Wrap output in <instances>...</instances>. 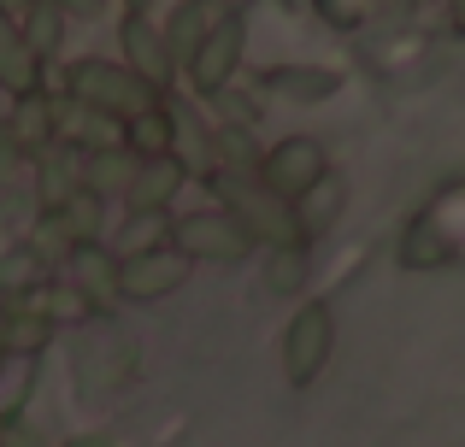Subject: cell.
<instances>
[{
  "label": "cell",
  "mask_w": 465,
  "mask_h": 447,
  "mask_svg": "<svg viewBox=\"0 0 465 447\" xmlns=\"http://www.w3.org/2000/svg\"><path fill=\"white\" fill-rule=\"evenodd\" d=\"M206 24H213V6H206V0H177V6H171V18L159 24V35H165L171 59H177V77H183V65L194 59V47H201Z\"/></svg>",
  "instance_id": "17"
},
{
  "label": "cell",
  "mask_w": 465,
  "mask_h": 447,
  "mask_svg": "<svg viewBox=\"0 0 465 447\" xmlns=\"http://www.w3.org/2000/svg\"><path fill=\"white\" fill-rule=\"evenodd\" d=\"M189 271H194V259L183 248H171V241L118 253V300H130V306H153V300L177 295V288L189 283Z\"/></svg>",
  "instance_id": "7"
},
{
  "label": "cell",
  "mask_w": 465,
  "mask_h": 447,
  "mask_svg": "<svg viewBox=\"0 0 465 447\" xmlns=\"http://www.w3.org/2000/svg\"><path fill=\"white\" fill-rule=\"evenodd\" d=\"M6 447H54L42 430H30L24 418H6Z\"/></svg>",
  "instance_id": "26"
},
{
  "label": "cell",
  "mask_w": 465,
  "mask_h": 447,
  "mask_svg": "<svg viewBox=\"0 0 465 447\" xmlns=\"http://www.w3.org/2000/svg\"><path fill=\"white\" fill-rule=\"evenodd\" d=\"M324 177H330V153H324L318 136H283V141H272L265 160H260V183L272 189L277 200H289V207H295L307 189H318Z\"/></svg>",
  "instance_id": "8"
},
{
  "label": "cell",
  "mask_w": 465,
  "mask_h": 447,
  "mask_svg": "<svg viewBox=\"0 0 465 447\" xmlns=\"http://www.w3.org/2000/svg\"><path fill=\"white\" fill-rule=\"evenodd\" d=\"M336 354V306L330 300H301L283 324V377L289 389H312Z\"/></svg>",
  "instance_id": "5"
},
{
  "label": "cell",
  "mask_w": 465,
  "mask_h": 447,
  "mask_svg": "<svg viewBox=\"0 0 465 447\" xmlns=\"http://www.w3.org/2000/svg\"><path fill=\"white\" fill-rule=\"evenodd\" d=\"M35 6H42V0H0V12H6V18H30Z\"/></svg>",
  "instance_id": "27"
},
{
  "label": "cell",
  "mask_w": 465,
  "mask_h": 447,
  "mask_svg": "<svg viewBox=\"0 0 465 447\" xmlns=\"http://www.w3.org/2000/svg\"><path fill=\"white\" fill-rule=\"evenodd\" d=\"M47 6H54V12H59L65 24H101L113 0H47Z\"/></svg>",
  "instance_id": "25"
},
{
  "label": "cell",
  "mask_w": 465,
  "mask_h": 447,
  "mask_svg": "<svg viewBox=\"0 0 465 447\" xmlns=\"http://www.w3.org/2000/svg\"><path fill=\"white\" fill-rule=\"evenodd\" d=\"M265 148L253 141V124H218L213 130V171H242V177H260ZM206 171V177H213Z\"/></svg>",
  "instance_id": "18"
},
{
  "label": "cell",
  "mask_w": 465,
  "mask_h": 447,
  "mask_svg": "<svg viewBox=\"0 0 465 447\" xmlns=\"http://www.w3.org/2000/svg\"><path fill=\"white\" fill-rule=\"evenodd\" d=\"M401 271H442L465 259V183L442 189L430 207L401 229Z\"/></svg>",
  "instance_id": "2"
},
{
  "label": "cell",
  "mask_w": 465,
  "mask_h": 447,
  "mask_svg": "<svg viewBox=\"0 0 465 447\" xmlns=\"http://www.w3.org/2000/svg\"><path fill=\"white\" fill-rule=\"evenodd\" d=\"M118 53H124V65L136 71V77H148L159 94H171L177 59H171L165 35H159V24L148 18V12H124V18H118Z\"/></svg>",
  "instance_id": "9"
},
{
  "label": "cell",
  "mask_w": 465,
  "mask_h": 447,
  "mask_svg": "<svg viewBox=\"0 0 465 447\" xmlns=\"http://www.w3.org/2000/svg\"><path fill=\"white\" fill-rule=\"evenodd\" d=\"M6 359H12V354H6V342H0V377H6Z\"/></svg>",
  "instance_id": "31"
},
{
  "label": "cell",
  "mask_w": 465,
  "mask_h": 447,
  "mask_svg": "<svg viewBox=\"0 0 465 447\" xmlns=\"http://www.w3.org/2000/svg\"><path fill=\"white\" fill-rule=\"evenodd\" d=\"M65 283L77 288L94 312L113 306L118 300V253L106 248V241H77V248L65 253Z\"/></svg>",
  "instance_id": "10"
},
{
  "label": "cell",
  "mask_w": 465,
  "mask_h": 447,
  "mask_svg": "<svg viewBox=\"0 0 465 447\" xmlns=\"http://www.w3.org/2000/svg\"><path fill=\"white\" fill-rule=\"evenodd\" d=\"M24 165H35V153L18 141V130H12V124H0V189H6Z\"/></svg>",
  "instance_id": "24"
},
{
  "label": "cell",
  "mask_w": 465,
  "mask_h": 447,
  "mask_svg": "<svg viewBox=\"0 0 465 447\" xmlns=\"http://www.w3.org/2000/svg\"><path fill=\"white\" fill-rule=\"evenodd\" d=\"M183 183H189V165H183L177 153H153V160L136 165V183H130L124 207L130 212H171V200L183 195Z\"/></svg>",
  "instance_id": "12"
},
{
  "label": "cell",
  "mask_w": 465,
  "mask_h": 447,
  "mask_svg": "<svg viewBox=\"0 0 465 447\" xmlns=\"http://www.w3.org/2000/svg\"><path fill=\"white\" fill-rule=\"evenodd\" d=\"M0 89H6L12 101H30V94L47 89V65L30 53L18 18H6V12H0Z\"/></svg>",
  "instance_id": "11"
},
{
  "label": "cell",
  "mask_w": 465,
  "mask_h": 447,
  "mask_svg": "<svg viewBox=\"0 0 465 447\" xmlns=\"http://www.w3.org/2000/svg\"><path fill=\"white\" fill-rule=\"evenodd\" d=\"M0 447H6V413H0Z\"/></svg>",
  "instance_id": "32"
},
{
  "label": "cell",
  "mask_w": 465,
  "mask_h": 447,
  "mask_svg": "<svg viewBox=\"0 0 465 447\" xmlns=\"http://www.w3.org/2000/svg\"><path fill=\"white\" fill-rule=\"evenodd\" d=\"M260 89L283 94V101H295V106H318L341 89V71H330V65H272L260 77Z\"/></svg>",
  "instance_id": "14"
},
{
  "label": "cell",
  "mask_w": 465,
  "mask_h": 447,
  "mask_svg": "<svg viewBox=\"0 0 465 447\" xmlns=\"http://www.w3.org/2000/svg\"><path fill=\"white\" fill-rule=\"evenodd\" d=\"M124 148L142 153V160H153V153H177V106L159 101L153 112L130 118V124H124Z\"/></svg>",
  "instance_id": "19"
},
{
  "label": "cell",
  "mask_w": 465,
  "mask_h": 447,
  "mask_svg": "<svg viewBox=\"0 0 465 447\" xmlns=\"http://www.w3.org/2000/svg\"><path fill=\"white\" fill-rule=\"evenodd\" d=\"M218 195V207H230L242 224H248V236L260 241V248H289V241H301V224H295V207L289 200H277L272 189L260 183V177H242V171H213L206 177ZM312 248V241H307Z\"/></svg>",
  "instance_id": "3"
},
{
  "label": "cell",
  "mask_w": 465,
  "mask_h": 447,
  "mask_svg": "<svg viewBox=\"0 0 465 447\" xmlns=\"http://www.w3.org/2000/svg\"><path fill=\"white\" fill-rule=\"evenodd\" d=\"M242 53H248V12H242V6L213 12V24H206L201 47H194V59L183 65V83H189V94H201V101H218V94L236 83Z\"/></svg>",
  "instance_id": "4"
},
{
  "label": "cell",
  "mask_w": 465,
  "mask_h": 447,
  "mask_svg": "<svg viewBox=\"0 0 465 447\" xmlns=\"http://www.w3.org/2000/svg\"><path fill=\"white\" fill-rule=\"evenodd\" d=\"M54 330H59V324L47 318L42 306H30L24 295L12 300L6 318H0V342H6V354H12V359H35L47 342H54Z\"/></svg>",
  "instance_id": "15"
},
{
  "label": "cell",
  "mask_w": 465,
  "mask_h": 447,
  "mask_svg": "<svg viewBox=\"0 0 465 447\" xmlns=\"http://www.w3.org/2000/svg\"><path fill=\"white\" fill-rule=\"evenodd\" d=\"M54 219H59V229L71 236V248H77V241H101V224H106V200L94 195V189H77L71 200H59V207H54Z\"/></svg>",
  "instance_id": "21"
},
{
  "label": "cell",
  "mask_w": 465,
  "mask_h": 447,
  "mask_svg": "<svg viewBox=\"0 0 465 447\" xmlns=\"http://www.w3.org/2000/svg\"><path fill=\"white\" fill-rule=\"evenodd\" d=\"M18 30H24V42H30V53L42 59V65L59 53V42H65V18H59V12L47 6V0L30 12V18H18Z\"/></svg>",
  "instance_id": "22"
},
{
  "label": "cell",
  "mask_w": 465,
  "mask_h": 447,
  "mask_svg": "<svg viewBox=\"0 0 465 447\" xmlns=\"http://www.w3.org/2000/svg\"><path fill=\"white\" fill-rule=\"evenodd\" d=\"M171 241V212H130L124 219V241L113 253H136V248H159Z\"/></svg>",
  "instance_id": "23"
},
{
  "label": "cell",
  "mask_w": 465,
  "mask_h": 447,
  "mask_svg": "<svg viewBox=\"0 0 465 447\" xmlns=\"http://www.w3.org/2000/svg\"><path fill=\"white\" fill-rule=\"evenodd\" d=\"M65 94H71V101H83V106H94L101 118H113L118 130L165 101L148 77H136V71L124 65V59H94V53L65 65Z\"/></svg>",
  "instance_id": "1"
},
{
  "label": "cell",
  "mask_w": 465,
  "mask_h": 447,
  "mask_svg": "<svg viewBox=\"0 0 465 447\" xmlns=\"http://www.w3.org/2000/svg\"><path fill=\"white\" fill-rule=\"evenodd\" d=\"M341 207H348V183H341L336 171L324 177L318 189H307V195L295 200V224H301V241H318L330 224L341 219Z\"/></svg>",
  "instance_id": "16"
},
{
  "label": "cell",
  "mask_w": 465,
  "mask_h": 447,
  "mask_svg": "<svg viewBox=\"0 0 465 447\" xmlns=\"http://www.w3.org/2000/svg\"><path fill=\"white\" fill-rule=\"evenodd\" d=\"M448 24H454V35H465V0H448Z\"/></svg>",
  "instance_id": "28"
},
{
  "label": "cell",
  "mask_w": 465,
  "mask_h": 447,
  "mask_svg": "<svg viewBox=\"0 0 465 447\" xmlns=\"http://www.w3.org/2000/svg\"><path fill=\"white\" fill-rule=\"evenodd\" d=\"M171 248H183L194 265H242L260 241L248 236V224L230 207H201V212L171 219Z\"/></svg>",
  "instance_id": "6"
},
{
  "label": "cell",
  "mask_w": 465,
  "mask_h": 447,
  "mask_svg": "<svg viewBox=\"0 0 465 447\" xmlns=\"http://www.w3.org/2000/svg\"><path fill=\"white\" fill-rule=\"evenodd\" d=\"M71 447H113V442H101V436H77Z\"/></svg>",
  "instance_id": "29"
},
{
  "label": "cell",
  "mask_w": 465,
  "mask_h": 447,
  "mask_svg": "<svg viewBox=\"0 0 465 447\" xmlns=\"http://www.w3.org/2000/svg\"><path fill=\"white\" fill-rule=\"evenodd\" d=\"M153 6V0H124V12H148Z\"/></svg>",
  "instance_id": "30"
},
{
  "label": "cell",
  "mask_w": 465,
  "mask_h": 447,
  "mask_svg": "<svg viewBox=\"0 0 465 447\" xmlns=\"http://www.w3.org/2000/svg\"><path fill=\"white\" fill-rule=\"evenodd\" d=\"M312 277V248L289 241V248H265V288L272 295H301Z\"/></svg>",
  "instance_id": "20"
},
{
  "label": "cell",
  "mask_w": 465,
  "mask_h": 447,
  "mask_svg": "<svg viewBox=\"0 0 465 447\" xmlns=\"http://www.w3.org/2000/svg\"><path fill=\"white\" fill-rule=\"evenodd\" d=\"M136 165H142V153H130L124 141H113V148H89V153H83V189H94L101 200H124L130 183H136Z\"/></svg>",
  "instance_id": "13"
}]
</instances>
